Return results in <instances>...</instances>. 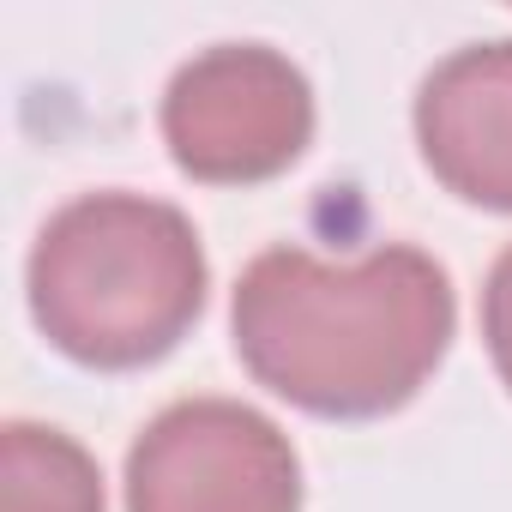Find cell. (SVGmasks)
<instances>
[{
	"instance_id": "277c9868",
	"label": "cell",
	"mask_w": 512,
	"mask_h": 512,
	"mask_svg": "<svg viewBox=\"0 0 512 512\" xmlns=\"http://www.w3.org/2000/svg\"><path fill=\"white\" fill-rule=\"evenodd\" d=\"M127 512H302V458L272 416L187 398L133 440Z\"/></svg>"
},
{
	"instance_id": "52a82bcc",
	"label": "cell",
	"mask_w": 512,
	"mask_h": 512,
	"mask_svg": "<svg viewBox=\"0 0 512 512\" xmlns=\"http://www.w3.org/2000/svg\"><path fill=\"white\" fill-rule=\"evenodd\" d=\"M482 338H488V356L512 392V247L494 260L488 272V290H482Z\"/></svg>"
},
{
	"instance_id": "5b68a950",
	"label": "cell",
	"mask_w": 512,
	"mask_h": 512,
	"mask_svg": "<svg viewBox=\"0 0 512 512\" xmlns=\"http://www.w3.org/2000/svg\"><path fill=\"white\" fill-rule=\"evenodd\" d=\"M416 145L446 193L512 211V43H470L422 79Z\"/></svg>"
},
{
	"instance_id": "3957f363",
	"label": "cell",
	"mask_w": 512,
	"mask_h": 512,
	"mask_svg": "<svg viewBox=\"0 0 512 512\" xmlns=\"http://www.w3.org/2000/svg\"><path fill=\"white\" fill-rule=\"evenodd\" d=\"M314 139V91L302 67L266 43H223L193 55L163 91L169 157L211 187L284 175Z\"/></svg>"
},
{
	"instance_id": "7a4b0ae2",
	"label": "cell",
	"mask_w": 512,
	"mask_h": 512,
	"mask_svg": "<svg viewBox=\"0 0 512 512\" xmlns=\"http://www.w3.org/2000/svg\"><path fill=\"white\" fill-rule=\"evenodd\" d=\"M205 247L187 211L145 193H85L31 247V314L85 368L169 356L205 308Z\"/></svg>"
},
{
	"instance_id": "6da1fadb",
	"label": "cell",
	"mask_w": 512,
	"mask_h": 512,
	"mask_svg": "<svg viewBox=\"0 0 512 512\" xmlns=\"http://www.w3.org/2000/svg\"><path fill=\"white\" fill-rule=\"evenodd\" d=\"M235 356L296 410L362 422L410 404L452 344V278L422 247H380L356 266L308 247L260 253L235 284Z\"/></svg>"
},
{
	"instance_id": "8992f818",
	"label": "cell",
	"mask_w": 512,
	"mask_h": 512,
	"mask_svg": "<svg viewBox=\"0 0 512 512\" xmlns=\"http://www.w3.org/2000/svg\"><path fill=\"white\" fill-rule=\"evenodd\" d=\"M0 512H103L97 458L61 428L7 422L0 440Z\"/></svg>"
}]
</instances>
